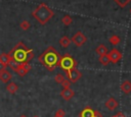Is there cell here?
<instances>
[{"instance_id": "obj_1", "label": "cell", "mask_w": 131, "mask_h": 117, "mask_svg": "<svg viewBox=\"0 0 131 117\" xmlns=\"http://www.w3.org/2000/svg\"><path fill=\"white\" fill-rule=\"evenodd\" d=\"M9 57L18 63H29L34 58V52L32 49L26 47L23 42H18L8 53Z\"/></svg>"}, {"instance_id": "obj_2", "label": "cell", "mask_w": 131, "mask_h": 117, "mask_svg": "<svg viewBox=\"0 0 131 117\" xmlns=\"http://www.w3.org/2000/svg\"><path fill=\"white\" fill-rule=\"evenodd\" d=\"M59 59H60L59 53L52 46L48 47L38 58L39 62L43 66H45V68L48 71H53V69L58 65Z\"/></svg>"}, {"instance_id": "obj_3", "label": "cell", "mask_w": 131, "mask_h": 117, "mask_svg": "<svg viewBox=\"0 0 131 117\" xmlns=\"http://www.w3.org/2000/svg\"><path fill=\"white\" fill-rule=\"evenodd\" d=\"M32 15L40 24L44 25L53 17L54 12L45 3H41L35 10L32 11Z\"/></svg>"}, {"instance_id": "obj_4", "label": "cell", "mask_w": 131, "mask_h": 117, "mask_svg": "<svg viewBox=\"0 0 131 117\" xmlns=\"http://www.w3.org/2000/svg\"><path fill=\"white\" fill-rule=\"evenodd\" d=\"M57 66L59 68L63 69L64 71H68V70H71V69L77 67V61L70 54H64L63 56H60V59H59Z\"/></svg>"}, {"instance_id": "obj_5", "label": "cell", "mask_w": 131, "mask_h": 117, "mask_svg": "<svg viewBox=\"0 0 131 117\" xmlns=\"http://www.w3.org/2000/svg\"><path fill=\"white\" fill-rule=\"evenodd\" d=\"M86 41H87V38H86V36H85L82 32H77V33L72 37V39H71V42L74 43L77 47L83 46V45L86 43Z\"/></svg>"}, {"instance_id": "obj_6", "label": "cell", "mask_w": 131, "mask_h": 117, "mask_svg": "<svg viewBox=\"0 0 131 117\" xmlns=\"http://www.w3.org/2000/svg\"><path fill=\"white\" fill-rule=\"evenodd\" d=\"M66 73H67V78L71 81V82H76V81H78L81 77H82V72L81 71H79L77 68H73V69H71V70H68V71H66Z\"/></svg>"}, {"instance_id": "obj_7", "label": "cell", "mask_w": 131, "mask_h": 117, "mask_svg": "<svg viewBox=\"0 0 131 117\" xmlns=\"http://www.w3.org/2000/svg\"><path fill=\"white\" fill-rule=\"evenodd\" d=\"M107 56H108V59H110V62L116 64L118 63L121 59H122V53L118 50V49H113L111 50L110 52H107Z\"/></svg>"}, {"instance_id": "obj_8", "label": "cell", "mask_w": 131, "mask_h": 117, "mask_svg": "<svg viewBox=\"0 0 131 117\" xmlns=\"http://www.w3.org/2000/svg\"><path fill=\"white\" fill-rule=\"evenodd\" d=\"M74 96H75V92H74L71 87L63 89V90L60 92V97H61L62 99H64L66 101H70Z\"/></svg>"}, {"instance_id": "obj_9", "label": "cell", "mask_w": 131, "mask_h": 117, "mask_svg": "<svg viewBox=\"0 0 131 117\" xmlns=\"http://www.w3.org/2000/svg\"><path fill=\"white\" fill-rule=\"evenodd\" d=\"M31 65L29 64V63H21L20 64V66L18 67V69L15 71L16 73H17V75H19V76H25L26 74H27V72L29 71V70H31Z\"/></svg>"}, {"instance_id": "obj_10", "label": "cell", "mask_w": 131, "mask_h": 117, "mask_svg": "<svg viewBox=\"0 0 131 117\" xmlns=\"http://www.w3.org/2000/svg\"><path fill=\"white\" fill-rule=\"evenodd\" d=\"M104 106H105V108H106L108 111H114V110H116V108L118 107V102L116 101L115 98L111 97L110 99L106 100V102L104 103Z\"/></svg>"}, {"instance_id": "obj_11", "label": "cell", "mask_w": 131, "mask_h": 117, "mask_svg": "<svg viewBox=\"0 0 131 117\" xmlns=\"http://www.w3.org/2000/svg\"><path fill=\"white\" fill-rule=\"evenodd\" d=\"M79 117H94V110L87 106L79 113Z\"/></svg>"}, {"instance_id": "obj_12", "label": "cell", "mask_w": 131, "mask_h": 117, "mask_svg": "<svg viewBox=\"0 0 131 117\" xmlns=\"http://www.w3.org/2000/svg\"><path fill=\"white\" fill-rule=\"evenodd\" d=\"M120 87H121V90H122V92L124 94H126V95L130 94L131 93V81H129V80L123 81L121 83V86Z\"/></svg>"}, {"instance_id": "obj_13", "label": "cell", "mask_w": 131, "mask_h": 117, "mask_svg": "<svg viewBox=\"0 0 131 117\" xmlns=\"http://www.w3.org/2000/svg\"><path fill=\"white\" fill-rule=\"evenodd\" d=\"M11 73L8 71V70H3L2 72H0V80L2 81V82H4V83H6V82H8L9 80H10V78H11Z\"/></svg>"}, {"instance_id": "obj_14", "label": "cell", "mask_w": 131, "mask_h": 117, "mask_svg": "<svg viewBox=\"0 0 131 117\" xmlns=\"http://www.w3.org/2000/svg\"><path fill=\"white\" fill-rule=\"evenodd\" d=\"M17 90H18V86H17V84L15 83V82H13V81H11V82H9L8 84H7V86H6V91L9 93V94H15L16 92H17Z\"/></svg>"}, {"instance_id": "obj_15", "label": "cell", "mask_w": 131, "mask_h": 117, "mask_svg": "<svg viewBox=\"0 0 131 117\" xmlns=\"http://www.w3.org/2000/svg\"><path fill=\"white\" fill-rule=\"evenodd\" d=\"M71 43H72V42H71V39H69L67 36H63V37H61V38L59 39V45H60L62 48H68Z\"/></svg>"}, {"instance_id": "obj_16", "label": "cell", "mask_w": 131, "mask_h": 117, "mask_svg": "<svg viewBox=\"0 0 131 117\" xmlns=\"http://www.w3.org/2000/svg\"><path fill=\"white\" fill-rule=\"evenodd\" d=\"M10 60H11V58L9 57V55H8L7 53H2V54L0 55V62H1L3 65L7 66L8 63L10 62Z\"/></svg>"}, {"instance_id": "obj_17", "label": "cell", "mask_w": 131, "mask_h": 117, "mask_svg": "<svg viewBox=\"0 0 131 117\" xmlns=\"http://www.w3.org/2000/svg\"><path fill=\"white\" fill-rule=\"evenodd\" d=\"M95 51H96V53L100 56V55H104V54H107V52H108V50H107V48H106V46L105 45H99L96 49H95Z\"/></svg>"}, {"instance_id": "obj_18", "label": "cell", "mask_w": 131, "mask_h": 117, "mask_svg": "<svg viewBox=\"0 0 131 117\" xmlns=\"http://www.w3.org/2000/svg\"><path fill=\"white\" fill-rule=\"evenodd\" d=\"M20 64H21V63H18L17 61H15V60L11 59V60H10V62L8 63V65H7V66H9L11 70H13V71H16V70L18 69V67L20 66Z\"/></svg>"}, {"instance_id": "obj_19", "label": "cell", "mask_w": 131, "mask_h": 117, "mask_svg": "<svg viewBox=\"0 0 131 117\" xmlns=\"http://www.w3.org/2000/svg\"><path fill=\"white\" fill-rule=\"evenodd\" d=\"M99 62L102 64V65H107L108 63H110V59H108V56H107V54H104V55H100L99 56Z\"/></svg>"}, {"instance_id": "obj_20", "label": "cell", "mask_w": 131, "mask_h": 117, "mask_svg": "<svg viewBox=\"0 0 131 117\" xmlns=\"http://www.w3.org/2000/svg\"><path fill=\"white\" fill-rule=\"evenodd\" d=\"M61 22H62L64 25H70V24L73 22V18H72L70 15H64V16L61 18Z\"/></svg>"}, {"instance_id": "obj_21", "label": "cell", "mask_w": 131, "mask_h": 117, "mask_svg": "<svg viewBox=\"0 0 131 117\" xmlns=\"http://www.w3.org/2000/svg\"><path fill=\"white\" fill-rule=\"evenodd\" d=\"M108 41H110V43L113 44L114 46H117V45L120 43V38H119L117 35H113V36L108 39Z\"/></svg>"}, {"instance_id": "obj_22", "label": "cell", "mask_w": 131, "mask_h": 117, "mask_svg": "<svg viewBox=\"0 0 131 117\" xmlns=\"http://www.w3.org/2000/svg\"><path fill=\"white\" fill-rule=\"evenodd\" d=\"M19 26H20V28L23 30V31H27V30H29L30 28V26H31V23L28 21V20H23L20 23H19Z\"/></svg>"}, {"instance_id": "obj_23", "label": "cell", "mask_w": 131, "mask_h": 117, "mask_svg": "<svg viewBox=\"0 0 131 117\" xmlns=\"http://www.w3.org/2000/svg\"><path fill=\"white\" fill-rule=\"evenodd\" d=\"M114 1H115L120 7H125L131 0H114Z\"/></svg>"}, {"instance_id": "obj_24", "label": "cell", "mask_w": 131, "mask_h": 117, "mask_svg": "<svg viewBox=\"0 0 131 117\" xmlns=\"http://www.w3.org/2000/svg\"><path fill=\"white\" fill-rule=\"evenodd\" d=\"M63 79H64V76H63L61 73H57V74L55 75V77H54V80H55L57 83H61Z\"/></svg>"}, {"instance_id": "obj_25", "label": "cell", "mask_w": 131, "mask_h": 117, "mask_svg": "<svg viewBox=\"0 0 131 117\" xmlns=\"http://www.w3.org/2000/svg\"><path fill=\"white\" fill-rule=\"evenodd\" d=\"M71 83H72V82H71L68 78H64L60 84L62 85V87H63V89H68V87H70V86H71Z\"/></svg>"}, {"instance_id": "obj_26", "label": "cell", "mask_w": 131, "mask_h": 117, "mask_svg": "<svg viewBox=\"0 0 131 117\" xmlns=\"http://www.w3.org/2000/svg\"><path fill=\"white\" fill-rule=\"evenodd\" d=\"M55 115H56V116H59V117H64V116H66V112H64L63 109L59 108V109L55 112Z\"/></svg>"}, {"instance_id": "obj_27", "label": "cell", "mask_w": 131, "mask_h": 117, "mask_svg": "<svg viewBox=\"0 0 131 117\" xmlns=\"http://www.w3.org/2000/svg\"><path fill=\"white\" fill-rule=\"evenodd\" d=\"M94 117H102V114L96 110H94Z\"/></svg>"}, {"instance_id": "obj_28", "label": "cell", "mask_w": 131, "mask_h": 117, "mask_svg": "<svg viewBox=\"0 0 131 117\" xmlns=\"http://www.w3.org/2000/svg\"><path fill=\"white\" fill-rule=\"evenodd\" d=\"M115 117H126L122 112H118L116 115H115Z\"/></svg>"}, {"instance_id": "obj_29", "label": "cell", "mask_w": 131, "mask_h": 117, "mask_svg": "<svg viewBox=\"0 0 131 117\" xmlns=\"http://www.w3.org/2000/svg\"><path fill=\"white\" fill-rule=\"evenodd\" d=\"M6 69V66L5 65H3L1 62H0V72H2L3 70H5Z\"/></svg>"}, {"instance_id": "obj_30", "label": "cell", "mask_w": 131, "mask_h": 117, "mask_svg": "<svg viewBox=\"0 0 131 117\" xmlns=\"http://www.w3.org/2000/svg\"><path fill=\"white\" fill-rule=\"evenodd\" d=\"M20 117H27L26 115H20Z\"/></svg>"}, {"instance_id": "obj_31", "label": "cell", "mask_w": 131, "mask_h": 117, "mask_svg": "<svg viewBox=\"0 0 131 117\" xmlns=\"http://www.w3.org/2000/svg\"><path fill=\"white\" fill-rule=\"evenodd\" d=\"M53 117H59V116H56V115H54V116H53Z\"/></svg>"}, {"instance_id": "obj_32", "label": "cell", "mask_w": 131, "mask_h": 117, "mask_svg": "<svg viewBox=\"0 0 131 117\" xmlns=\"http://www.w3.org/2000/svg\"><path fill=\"white\" fill-rule=\"evenodd\" d=\"M34 117H38V116H34Z\"/></svg>"}, {"instance_id": "obj_33", "label": "cell", "mask_w": 131, "mask_h": 117, "mask_svg": "<svg viewBox=\"0 0 131 117\" xmlns=\"http://www.w3.org/2000/svg\"><path fill=\"white\" fill-rule=\"evenodd\" d=\"M130 12H131V9H130Z\"/></svg>"}, {"instance_id": "obj_34", "label": "cell", "mask_w": 131, "mask_h": 117, "mask_svg": "<svg viewBox=\"0 0 131 117\" xmlns=\"http://www.w3.org/2000/svg\"><path fill=\"white\" fill-rule=\"evenodd\" d=\"M113 117H115V116H113Z\"/></svg>"}]
</instances>
